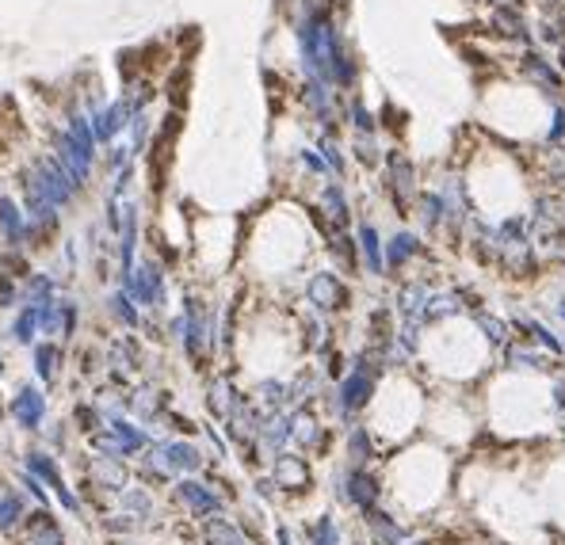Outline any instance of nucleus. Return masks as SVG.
<instances>
[{"instance_id":"nucleus-4","label":"nucleus","mask_w":565,"mask_h":545,"mask_svg":"<svg viewBox=\"0 0 565 545\" xmlns=\"http://www.w3.org/2000/svg\"><path fill=\"white\" fill-rule=\"evenodd\" d=\"M275 488L282 496H302V492H310L314 485V469H310V457H302L294 450H279L275 457H268V469H264Z\"/></svg>"},{"instance_id":"nucleus-14","label":"nucleus","mask_w":565,"mask_h":545,"mask_svg":"<svg viewBox=\"0 0 565 545\" xmlns=\"http://www.w3.org/2000/svg\"><path fill=\"white\" fill-rule=\"evenodd\" d=\"M275 545H294V534H291L287 522H279L275 527Z\"/></svg>"},{"instance_id":"nucleus-11","label":"nucleus","mask_w":565,"mask_h":545,"mask_svg":"<svg viewBox=\"0 0 565 545\" xmlns=\"http://www.w3.org/2000/svg\"><path fill=\"white\" fill-rule=\"evenodd\" d=\"M65 420L73 424L77 439H84V435H92V431H100V427H103V416H100L96 401H77V404L69 408V416H65Z\"/></svg>"},{"instance_id":"nucleus-2","label":"nucleus","mask_w":565,"mask_h":545,"mask_svg":"<svg viewBox=\"0 0 565 545\" xmlns=\"http://www.w3.org/2000/svg\"><path fill=\"white\" fill-rule=\"evenodd\" d=\"M5 420H12V427L19 435H35L42 431V424L50 420V397H47V389L42 385H16V393L5 401Z\"/></svg>"},{"instance_id":"nucleus-8","label":"nucleus","mask_w":565,"mask_h":545,"mask_svg":"<svg viewBox=\"0 0 565 545\" xmlns=\"http://www.w3.org/2000/svg\"><path fill=\"white\" fill-rule=\"evenodd\" d=\"M31 366H35V378L42 389H50L61 382L65 374V351H61V343H35L31 347Z\"/></svg>"},{"instance_id":"nucleus-7","label":"nucleus","mask_w":565,"mask_h":545,"mask_svg":"<svg viewBox=\"0 0 565 545\" xmlns=\"http://www.w3.org/2000/svg\"><path fill=\"white\" fill-rule=\"evenodd\" d=\"M16 466H24L31 477H38L47 488H58V485H65L69 477H65V469H61V457L54 454V450H47V446H38L35 439L16 454Z\"/></svg>"},{"instance_id":"nucleus-10","label":"nucleus","mask_w":565,"mask_h":545,"mask_svg":"<svg viewBox=\"0 0 565 545\" xmlns=\"http://www.w3.org/2000/svg\"><path fill=\"white\" fill-rule=\"evenodd\" d=\"M8 481H12V485H16L19 492L27 496V504H31V508H54V499H50V488L42 485L38 477H31V473H27L24 466H12V469H8Z\"/></svg>"},{"instance_id":"nucleus-3","label":"nucleus","mask_w":565,"mask_h":545,"mask_svg":"<svg viewBox=\"0 0 565 545\" xmlns=\"http://www.w3.org/2000/svg\"><path fill=\"white\" fill-rule=\"evenodd\" d=\"M336 496L344 499L347 508H356L359 515H367V511H375L382 504L386 488H382V477L371 466H347L344 477H340Z\"/></svg>"},{"instance_id":"nucleus-12","label":"nucleus","mask_w":565,"mask_h":545,"mask_svg":"<svg viewBox=\"0 0 565 545\" xmlns=\"http://www.w3.org/2000/svg\"><path fill=\"white\" fill-rule=\"evenodd\" d=\"M306 541L310 545H340L344 534H340V522L333 515H317L306 522Z\"/></svg>"},{"instance_id":"nucleus-9","label":"nucleus","mask_w":565,"mask_h":545,"mask_svg":"<svg viewBox=\"0 0 565 545\" xmlns=\"http://www.w3.org/2000/svg\"><path fill=\"white\" fill-rule=\"evenodd\" d=\"M73 439H77V431H73V424L65 420V416L47 420V424H42V431L35 435V443H38V446H47V450H54L58 457L73 450Z\"/></svg>"},{"instance_id":"nucleus-16","label":"nucleus","mask_w":565,"mask_h":545,"mask_svg":"<svg viewBox=\"0 0 565 545\" xmlns=\"http://www.w3.org/2000/svg\"><path fill=\"white\" fill-rule=\"evenodd\" d=\"M0 427H5V401H0Z\"/></svg>"},{"instance_id":"nucleus-15","label":"nucleus","mask_w":565,"mask_h":545,"mask_svg":"<svg viewBox=\"0 0 565 545\" xmlns=\"http://www.w3.org/2000/svg\"><path fill=\"white\" fill-rule=\"evenodd\" d=\"M5 370H8V359H5V351H0V378H5Z\"/></svg>"},{"instance_id":"nucleus-6","label":"nucleus","mask_w":565,"mask_h":545,"mask_svg":"<svg viewBox=\"0 0 565 545\" xmlns=\"http://www.w3.org/2000/svg\"><path fill=\"white\" fill-rule=\"evenodd\" d=\"M27 511H31L27 496L0 473V545H16L19 530H24V522H27Z\"/></svg>"},{"instance_id":"nucleus-1","label":"nucleus","mask_w":565,"mask_h":545,"mask_svg":"<svg viewBox=\"0 0 565 545\" xmlns=\"http://www.w3.org/2000/svg\"><path fill=\"white\" fill-rule=\"evenodd\" d=\"M165 499L172 508V519H187L195 527V522H203L210 515L229 511L237 496H233V485L222 477V466H210L199 477H180V481H172Z\"/></svg>"},{"instance_id":"nucleus-5","label":"nucleus","mask_w":565,"mask_h":545,"mask_svg":"<svg viewBox=\"0 0 565 545\" xmlns=\"http://www.w3.org/2000/svg\"><path fill=\"white\" fill-rule=\"evenodd\" d=\"M16 545H69V530L54 508H31Z\"/></svg>"},{"instance_id":"nucleus-13","label":"nucleus","mask_w":565,"mask_h":545,"mask_svg":"<svg viewBox=\"0 0 565 545\" xmlns=\"http://www.w3.org/2000/svg\"><path fill=\"white\" fill-rule=\"evenodd\" d=\"M100 545H157V541H149V538H103Z\"/></svg>"}]
</instances>
